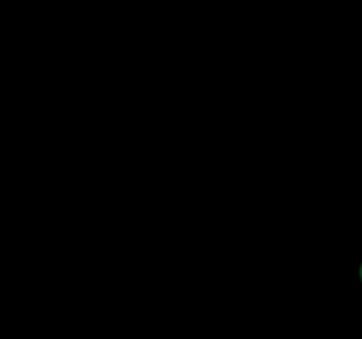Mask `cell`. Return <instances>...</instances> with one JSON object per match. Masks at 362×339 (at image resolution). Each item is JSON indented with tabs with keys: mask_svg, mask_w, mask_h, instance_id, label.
<instances>
[{
	"mask_svg": "<svg viewBox=\"0 0 362 339\" xmlns=\"http://www.w3.org/2000/svg\"><path fill=\"white\" fill-rule=\"evenodd\" d=\"M359 278H361V282H362V263L359 265Z\"/></svg>",
	"mask_w": 362,
	"mask_h": 339,
	"instance_id": "1",
	"label": "cell"
}]
</instances>
